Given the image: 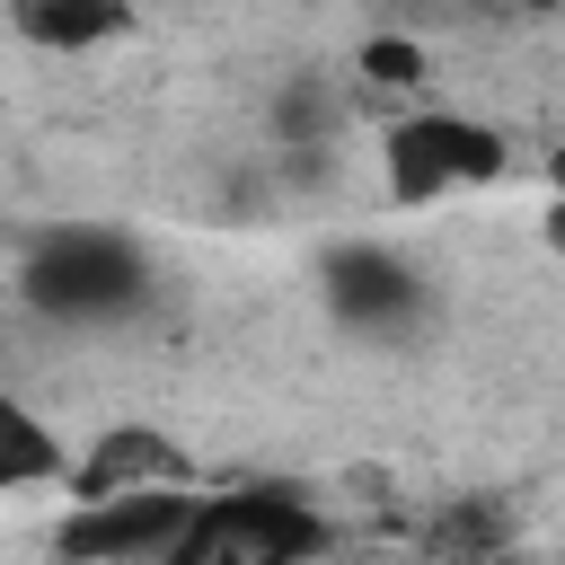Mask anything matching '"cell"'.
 Segmentation results:
<instances>
[{
	"instance_id": "cell-4",
	"label": "cell",
	"mask_w": 565,
	"mask_h": 565,
	"mask_svg": "<svg viewBox=\"0 0 565 565\" xmlns=\"http://www.w3.org/2000/svg\"><path fill=\"white\" fill-rule=\"evenodd\" d=\"M318 291H327L335 327H353V335H371V344H397V335H415V327L433 318L424 274H415L397 247H380V238H335V247L318 256Z\"/></svg>"
},
{
	"instance_id": "cell-12",
	"label": "cell",
	"mask_w": 565,
	"mask_h": 565,
	"mask_svg": "<svg viewBox=\"0 0 565 565\" xmlns=\"http://www.w3.org/2000/svg\"><path fill=\"white\" fill-rule=\"evenodd\" d=\"M512 9H530V18H539V9H565V0H512Z\"/></svg>"
},
{
	"instance_id": "cell-2",
	"label": "cell",
	"mask_w": 565,
	"mask_h": 565,
	"mask_svg": "<svg viewBox=\"0 0 565 565\" xmlns=\"http://www.w3.org/2000/svg\"><path fill=\"white\" fill-rule=\"evenodd\" d=\"M327 556V512L291 486H230L203 494L194 521L159 565H318Z\"/></svg>"
},
{
	"instance_id": "cell-9",
	"label": "cell",
	"mask_w": 565,
	"mask_h": 565,
	"mask_svg": "<svg viewBox=\"0 0 565 565\" xmlns=\"http://www.w3.org/2000/svg\"><path fill=\"white\" fill-rule=\"evenodd\" d=\"M353 71H362V88H380V97H424L433 53H424V35L380 26V35H362V44H353Z\"/></svg>"
},
{
	"instance_id": "cell-1",
	"label": "cell",
	"mask_w": 565,
	"mask_h": 565,
	"mask_svg": "<svg viewBox=\"0 0 565 565\" xmlns=\"http://www.w3.org/2000/svg\"><path fill=\"white\" fill-rule=\"evenodd\" d=\"M18 300L53 327H115L150 300V256L106 221H53L18 256Z\"/></svg>"
},
{
	"instance_id": "cell-7",
	"label": "cell",
	"mask_w": 565,
	"mask_h": 565,
	"mask_svg": "<svg viewBox=\"0 0 565 565\" xmlns=\"http://www.w3.org/2000/svg\"><path fill=\"white\" fill-rule=\"evenodd\" d=\"M9 26L35 53H97L132 35V0H9Z\"/></svg>"
},
{
	"instance_id": "cell-8",
	"label": "cell",
	"mask_w": 565,
	"mask_h": 565,
	"mask_svg": "<svg viewBox=\"0 0 565 565\" xmlns=\"http://www.w3.org/2000/svg\"><path fill=\"white\" fill-rule=\"evenodd\" d=\"M26 486H71V450L26 397L0 388V494H26Z\"/></svg>"
},
{
	"instance_id": "cell-11",
	"label": "cell",
	"mask_w": 565,
	"mask_h": 565,
	"mask_svg": "<svg viewBox=\"0 0 565 565\" xmlns=\"http://www.w3.org/2000/svg\"><path fill=\"white\" fill-rule=\"evenodd\" d=\"M547 185H556V194H565V132H556V141H547Z\"/></svg>"
},
{
	"instance_id": "cell-3",
	"label": "cell",
	"mask_w": 565,
	"mask_h": 565,
	"mask_svg": "<svg viewBox=\"0 0 565 565\" xmlns=\"http://www.w3.org/2000/svg\"><path fill=\"white\" fill-rule=\"evenodd\" d=\"M512 177V141L486 124V115H459V106H406L388 115L380 132V185L388 203H441L459 185H503Z\"/></svg>"
},
{
	"instance_id": "cell-10",
	"label": "cell",
	"mask_w": 565,
	"mask_h": 565,
	"mask_svg": "<svg viewBox=\"0 0 565 565\" xmlns=\"http://www.w3.org/2000/svg\"><path fill=\"white\" fill-rule=\"evenodd\" d=\"M539 238L565 256V194H547V212H539Z\"/></svg>"
},
{
	"instance_id": "cell-5",
	"label": "cell",
	"mask_w": 565,
	"mask_h": 565,
	"mask_svg": "<svg viewBox=\"0 0 565 565\" xmlns=\"http://www.w3.org/2000/svg\"><path fill=\"white\" fill-rule=\"evenodd\" d=\"M203 494L185 486H141V494H88L62 512L53 530V556L62 565H159L177 547V530L194 521Z\"/></svg>"
},
{
	"instance_id": "cell-6",
	"label": "cell",
	"mask_w": 565,
	"mask_h": 565,
	"mask_svg": "<svg viewBox=\"0 0 565 565\" xmlns=\"http://www.w3.org/2000/svg\"><path fill=\"white\" fill-rule=\"evenodd\" d=\"M194 459L159 433V424H106L79 459H71V494H141V486H185Z\"/></svg>"
}]
</instances>
